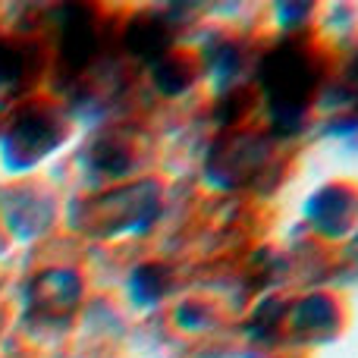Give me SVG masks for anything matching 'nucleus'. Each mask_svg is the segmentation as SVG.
<instances>
[{
    "instance_id": "obj_1",
    "label": "nucleus",
    "mask_w": 358,
    "mask_h": 358,
    "mask_svg": "<svg viewBox=\"0 0 358 358\" xmlns=\"http://www.w3.org/2000/svg\"><path fill=\"white\" fill-rule=\"evenodd\" d=\"M22 76V50L0 41V85H10Z\"/></svg>"
}]
</instances>
